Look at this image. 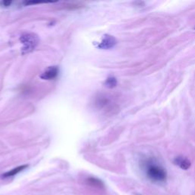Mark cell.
Wrapping results in <instances>:
<instances>
[{
	"instance_id": "6da1fadb",
	"label": "cell",
	"mask_w": 195,
	"mask_h": 195,
	"mask_svg": "<svg viewBox=\"0 0 195 195\" xmlns=\"http://www.w3.org/2000/svg\"><path fill=\"white\" fill-rule=\"evenodd\" d=\"M146 175L153 182H164L167 178V172L160 165L150 162L146 166Z\"/></svg>"
},
{
	"instance_id": "7a4b0ae2",
	"label": "cell",
	"mask_w": 195,
	"mask_h": 195,
	"mask_svg": "<svg viewBox=\"0 0 195 195\" xmlns=\"http://www.w3.org/2000/svg\"><path fill=\"white\" fill-rule=\"evenodd\" d=\"M21 41L24 44L23 50L26 52L32 50L38 44V38L34 34H25L21 36Z\"/></svg>"
},
{
	"instance_id": "3957f363",
	"label": "cell",
	"mask_w": 195,
	"mask_h": 195,
	"mask_svg": "<svg viewBox=\"0 0 195 195\" xmlns=\"http://www.w3.org/2000/svg\"><path fill=\"white\" fill-rule=\"evenodd\" d=\"M116 43H117V41H116L115 38L114 37L109 35V34H106V35H104L101 42L99 44V48L104 50L110 49V48H114V46L116 45Z\"/></svg>"
},
{
	"instance_id": "277c9868",
	"label": "cell",
	"mask_w": 195,
	"mask_h": 195,
	"mask_svg": "<svg viewBox=\"0 0 195 195\" xmlns=\"http://www.w3.org/2000/svg\"><path fill=\"white\" fill-rule=\"evenodd\" d=\"M59 69L57 68V66H50L49 68L44 71L42 75L40 76V78L44 80H51L55 79L58 75Z\"/></svg>"
},
{
	"instance_id": "5b68a950",
	"label": "cell",
	"mask_w": 195,
	"mask_h": 195,
	"mask_svg": "<svg viewBox=\"0 0 195 195\" xmlns=\"http://www.w3.org/2000/svg\"><path fill=\"white\" fill-rule=\"evenodd\" d=\"M174 163L183 170H188L191 167V162L184 156H178L174 159Z\"/></svg>"
},
{
	"instance_id": "8992f818",
	"label": "cell",
	"mask_w": 195,
	"mask_h": 195,
	"mask_svg": "<svg viewBox=\"0 0 195 195\" xmlns=\"http://www.w3.org/2000/svg\"><path fill=\"white\" fill-rule=\"evenodd\" d=\"M28 165H21V166L16 167V168H15V169H11V170L9 171V172H7L4 173V174H2V177H3V178H9V177L14 176V175H15V174H17L18 173L21 172V171H23L24 169H25L26 168H28Z\"/></svg>"
},
{
	"instance_id": "52a82bcc",
	"label": "cell",
	"mask_w": 195,
	"mask_h": 195,
	"mask_svg": "<svg viewBox=\"0 0 195 195\" xmlns=\"http://www.w3.org/2000/svg\"><path fill=\"white\" fill-rule=\"evenodd\" d=\"M105 85L108 88H110V89L114 88L117 85V79L113 76L108 78L106 82H105Z\"/></svg>"
},
{
	"instance_id": "ba28073f",
	"label": "cell",
	"mask_w": 195,
	"mask_h": 195,
	"mask_svg": "<svg viewBox=\"0 0 195 195\" xmlns=\"http://www.w3.org/2000/svg\"><path fill=\"white\" fill-rule=\"evenodd\" d=\"M2 5H3V6H6V7H7V6H9L10 5H11V2H9V1H7V2H6V1H5V2H2Z\"/></svg>"
}]
</instances>
